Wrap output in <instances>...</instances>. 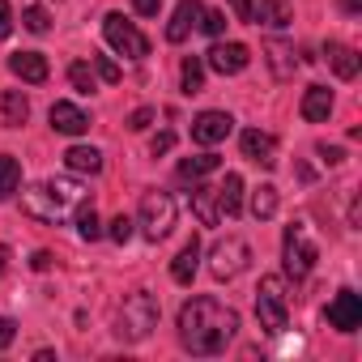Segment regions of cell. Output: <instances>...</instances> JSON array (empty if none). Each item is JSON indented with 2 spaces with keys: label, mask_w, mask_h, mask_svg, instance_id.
Returning <instances> with one entry per match:
<instances>
[{
  "label": "cell",
  "mask_w": 362,
  "mask_h": 362,
  "mask_svg": "<svg viewBox=\"0 0 362 362\" xmlns=\"http://www.w3.org/2000/svg\"><path fill=\"white\" fill-rule=\"evenodd\" d=\"M239 332V311L209 298V294H197L179 307V345L197 358H214L222 354Z\"/></svg>",
  "instance_id": "cell-1"
},
{
  "label": "cell",
  "mask_w": 362,
  "mask_h": 362,
  "mask_svg": "<svg viewBox=\"0 0 362 362\" xmlns=\"http://www.w3.org/2000/svg\"><path fill=\"white\" fill-rule=\"evenodd\" d=\"M86 201V192L77 184H69V179H47V184H35L22 192V214L35 218V222H64L69 209H77Z\"/></svg>",
  "instance_id": "cell-2"
},
{
  "label": "cell",
  "mask_w": 362,
  "mask_h": 362,
  "mask_svg": "<svg viewBox=\"0 0 362 362\" xmlns=\"http://www.w3.org/2000/svg\"><path fill=\"white\" fill-rule=\"evenodd\" d=\"M153 328H158V298H153L149 290L128 294V298L119 303V311H115V337L128 341V345H136V341H145Z\"/></svg>",
  "instance_id": "cell-3"
},
{
  "label": "cell",
  "mask_w": 362,
  "mask_h": 362,
  "mask_svg": "<svg viewBox=\"0 0 362 362\" xmlns=\"http://www.w3.org/2000/svg\"><path fill=\"white\" fill-rule=\"evenodd\" d=\"M281 260H286V273H290L294 281H303V277L315 269L320 247L311 243L307 222H290V226H286V239H281Z\"/></svg>",
  "instance_id": "cell-4"
},
{
  "label": "cell",
  "mask_w": 362,
  "mask_h": 362,
  "mask_svg": "<svg viewBox=\"0 0 362 362\" xmlns=\"http://www.w3.org/2000/svg\"><path fill=\"white\" fill-rule=\"evenodd\" d=\"M136 226L149 243H162L170 230H175V201L166 192H145L141 197V214H136Z\"/></svg>",
  "instance_id": "cell-5"
},
{
  "label": "cell",
  "mask_w": 362,
  "mask_h": 362,
  "mask_svg": "<svg viewBox=\"0 0 362 362\" xmlns=\"http://www.w3.org/2000/svg\"><path fill=\"white\" fill-rule=\"evenodd\" d=\"M256 315H260V328L264 332H286L290 324V311H286V286L281 277H260V290H256Z\"/></svg>",
  "instance_id": "cell-6"
},
{
  "label": "cell",
  "mask_w": 362,
  "mask_h": 362,
  "mask_svg": "<svg viewBox=\"0 0 362 362\" xmlns=\"http://www.w3.org/2000/svg\"><path fill=\"white\" fill-rule=\"evenodd\" d=\"M247 264H252V247H247L239 235H226V239H218V243L209 247V273H214L218 281H235Z\"/></svg>",
  "instance_id": "cell-7"
},
{
  "label": "cell",
  "mask_w": 362,
  "mask_h": 362,
  "mask_svg": "<svg viewBox=\"0 0 362 362\" xmlns=\"http://www.w3.org/2000/svg\"><path fill=\"white\" fill-rule=\"evenodd\" d=\"M103 35H107V43H111L119 56H128V60H145V56H149V39H145L124 13H107V18H103Z\"/></svg>",
  "instance_id": "cell-8"
},
{
  "label": "cell",
  "mask_w": 362,
  "mask_h": 362,
  "mask_svg": "<svg viewBox=\"0 0 362 362\" xmlns=\"http://www.w3.org/2000/svg\"><path fill=\"white\" fill-rule=\"evenodd\" d=\"M230 132H235V119H230L226 111H201V115L192 119V141H197V145H205V149L222 145Z\"/></svg>",
  "instance_id": "cell-9"
},
{
  "label": "cell",
  "mask_w": 362,
  "mask_h": 362,
  "mask_svg": "<svg viewBox=\"0 0 362 362\" xmlns=\"http://www.w3.org/2000/svg\"><path fill=\"white\" fill-rule=\"evenodd\" d=\"M324 320H328L332 328H341V332H354V328L362 324V298H358L354 290H337V298L324 307Z\"/></svg>",
  "instance_id": "cell-10"
},
{
  "label": "cell",
  "mask_w": 362,
  "mask_h": 362,
  "mask_svg": "<svg viewBox=\"0 0 362 362\" xmlns=\"http://www.w3.org/2000/svg\"><path fill=\"white\" fill-rule=\"evenodd\" d=\"M247 60H252V52H247L243 43H214V47H209V56H205V64H209L214 73H222V77L243 73V69H247Z\"/></svg>",
  "instance_id": "cell-11"
},
{
  "label": "cell",
  "mask_w": 362,
  "mask_h": 362,
  "mask_svg": "<svg viewBox=\"0 0 362 362\" xmlns=\"http://www.w3.org/2000/svg\"><path fill=\"white\" fill-rule=\"evenodd\" d=\"M239 145H243V158L256 162V166H273V162H277V136H273V132L247 128V132L239 136Z\"/></svg>",
  "instance_id": "cell-12"
},
{
  "label": "cell",
  "mask_w": 362,
  "mask_h": 362,
  "mask_svg": "<svg viewBox=\"0 0 362 362\" xmlns=\"http://www.w3.org/2000/svg\"><path fill=\"white\" fill-rule=\"evenodd\" d=\"M201 13H205L201 0H179V9H175V18H170V26H166V43H184V39L201 26Z\"/></svg>",
  "instance_id": "cell-13"
},
{
  "label": "cell",
  "mask_w": 362,
  "mask_h": 362,
  "mask_svg": "<svg viewBox=\"0 0 362 362\" xmlns=\"http://www.w3.org/2000/svg\"><path fill=\"white\" fill-rule=\"evenodd\" d=\"M47 119H52V128L64 132V136H81V132H90V115H86L77 103H52Z\"/></svg>",
  "instance_id": "cell-14"
},
{
  "label": "cell",
  "mask_w": 362,
  "mask_h": 362,
  "mask_svg": "<svg viewBox=\"0 0 362 362\" xmlns=\"http://www.w3.org/2000/svg\"><path fill=\"white\" fill-rule=\"evenodd\" d=\"M9 69H13V77H22V81H30V86H43V81L52 77L47 56H39V52H18V56H9Z\"/></svg>",
  "instance_id": "cell-15"
},
{
  "label": "cell",
  "mask_w": 362,
  "mask_h": 362,
  "mask_svg": "<svg viewBox=\"0 0 362 362\" xmlns=\"http://www.w3.org/2000/svg\"><path fill=\"white\" fill-rule=\"evenodd\" d=\"M197 269H201V239L192 235V239H188L184 247H179V256L170 260V277H175L179 286H192Z\"/></svg>",
  "instance_id": "cell-16"
},
{
  "label": "cell",
  "mask_w": 362,
  "mask_h": 362,
  "mask_svg": "<svg viewBox=\"0 0 362 362\" xmlns=\"http://www.w3.org/2000/svg\"><path fill=\"white\" fill-rule=\"evenodd\" d=\"M298 111H303V119H307V124H324V119L332 115V90H328V86H307V90H303V107H298Z\"/></svg>",
  "instance_id": "cell-17"
},
{
  "label": "cell",
  "mask_w": 362,
  "mask_h": 362,
  "mask_svg": "<svg viewBox=\"0 0 362 362\" xmlns=\"http://www.w3.org/2000/svg\"><path fill=\"white\" fill-rule=\"evenodd\" d=\"M252 22L269 30H286L294 22V9H290V0H260V9H252Z\"/></svg>",
  "instance_id": "cell-18"
},
{
  "label": "cell",
  "mask_w": 362,
  "mask_h": 362,
  "mask_svg": "<svg viewBox=\"0 0 362 362\" xmlns=\"http://www.w3.org/2000/svg\"><path fill=\"white\" fill-rule=\"evenodd\" d=\"M324 56H328V64H332V73H337L341 81H354L358 69H362V60H358V52H354L349 43H328Z\"/></svg>",
  "instance_id": "cell-19"
},
{
  "label": "cell",
  "mask_w": 362,
  "mask_h": 362,
  "mask_svg": "<svg viewBox=\"0 0 362 362\" xmlns=\"http://www.w3.org/2000/svg\"><path fill=\"white\" fill-rule=\"evenodd\" d=\"M30 119V98L22 90H5V98H0V124L5 128H22Z\"/></svg>",
  "instance_id": "cell-20"
},
{
  "label": "cell",
  "mask_w": 362,
  "mask_h": 362,
  "mask_svg": "<svg viewBox=\"0 0 362 362\" xmlns=\"http://www.w3.org/2000/svg\"><path fill=\"white\" fill-rule=\"evenodd\" d=\"M218 209H222V218H239L243 214V175H226V184L218 188Z\"/></svg>",
  "instance_id": "cell-21"
},
{
  "label": "cell",
  "mask_w": 362,
  "mask_h": 362,
  "mask_svg": "<svg viewBox=\"0 0 362 362\" xmlns=\"http://www.w3.org/2000/svg\"><path fill=\"white\" fill-rule=\"evenodd\" d=\"M64 166H69L73 175H98V170H103V153H98L94 145H73V149L64 153Z\"/></svg>",
  "instance_id": "cell-22"
},
{
  "label": "cell",
  "mask_w": 362,
  "mask_h": 362,
  "mask_svg": "<svg viewBox=\"0 0 362 362\" xmlns=\"http://www.w3.org/2000/svg\"><path fill=\"white\" fill-rule=\"evenodd\" d=\"M192 209H197L201 226H218V222H222V209H218V188H197V192H192Z\"/></svg>",
  "instance_id": "cell-23"
},
{
  "label": "cell",
  "mask_w": 362,
  "mask_h": 362,
  "mask_svg": "<svg viewBox=\"0 0 362 362\" xmlns=\"http://www.w3.org/2000/svg\"><path fill=\"white\" fill-rule=\"evenodd\" d=\"M22 188V162L13 153H0V201H9Z\"/></svg>",
  "instance_id": "cell-24"
},
{
  "label": "cell",
  "mask_w": 362,
  "mask_h": 362,
  "mask_svg": "<svg viewBox=\"0 0 362 362\" xmlns=\"http://www.w3.org/2000/svg\"><path fill=\"white\" fill-rule=\"evenodd\" d=\"M218 153H197V158H184V162H179V179H192V184H197V179H205V175H214L218 170Z\"/></svg>",
  "instance_id": "cell-25"
},
{
  "label": "cell",
  "mask_w": 362,
  "mask_h": 362,
  "mask_svg": "<svg viewBox=\"0 0 362 362\" xmlns=\"http://www.w3.org/2000/svg\"><path fill=\"white\" fill-rule=\"evenodd\" d=\"M252 218H256V222L277 218V188H273V184H260V188L252 192Z\"/></svg>",
  "instance_id": "cell-26"
},
{
  "label": "cell",
  "mask_w": 362,
  "mask_h": 362,
  "mask_svg": "<svg viewBox=\"0 0 362 362\" xmlns=\"http://www.w3.org/2000/svg\"><path fill=\"white\" fill-rule=\"evenodd\" d=\"M179 86H184V94H201L205 90V64L197 56H188L184 64H179Z\"/></svg>",
  "instance_id": "cell-27"
},
{
  "label": "cell",
  "mask_w": 362,
  "mask_h": 362,
  "mask_svg": "<svg viewBox=\"0 0 362 362\" xmlns=\"http://www.w3.org/2000/svg\"><path fill=\"white\" fill-rule=\"evenodd\" d=\"M77 235H81L86 243H94V239L103 235V226H98V214H94V205H90V201H81V205H77Z\"/></svg>",
  "instance_id": "cell-28"
},
{
  "label": "cell",
  "mask_w": 362,
  "mask_h": 362,
  "mask_svg": "<svg viewBox=\"0 0 362 362\" xmlns=\"http://www.w3.org/2000/svg\"><path fill=\"white\" fill-rule=\"evenodd\" d=\"M269 60H273V73L277 77H290L294 73V52L286 43H269Z\"/></svg>",
  "instance_id": "cell-29"
},
{
  "label": "cell",
  "mask_w": 362,
  "mask_h": 362,
  "mask_svg": "<svg viewBox=\"0 0 362 362\" xmlns=\"http://www.w3.org/2000/svg\"><path fill=\"white\" fill-rule=\"evenodd\" d=\"M69 81H73V90H81V94H90V90L98 86V77H94V69H90L86 60L69 64Z\"/></svg>",
  "instance_id": "cell-30"
},
{
  "label": "cell",
  "mask_w": 362,
  "mask_h": 362,
  "mask_svg": "<svg viewBox=\"0 0 362 362\" xmlns=\"http://www.w3.org/2000/svg\"><path fill=\"white\" fill-rule=\"evenodd\" d=\"M22 26H26L30 35H47V30H52V18H47V9H39V5H30V9L22 13Z\"/></svg>",
  "instance_id": "cell-31"
},
{
  "label": "cell",
  "mask_w": 362,
  "mask_h": 362,
  "mask_svg": "<svg viewBox=\"0 0 362 362\" xmlns=\"http://www.w3.org/2000/svg\"><path fill=\"white\" fill-rule=\"evenodd\" d=\"M201 30H205V35H214V39H222V35H226V13H222V9L201 13Z\"/></svg>",
  "instance_id": "cell-32"
},
{
  "label": "cell",
  "mask_w": 362,
  "mask_h": 362,
  "mask_svg": "<svg viewBox=\"0 0 362 362\" xmlns=\"http://www.w3.org/2000/svg\"><path fill=\"white\" fill-rule=\"evenodd\" d=\"M94 77H103L107 86H115V81H119V64H115L111 56H94Z\"/></svg>",
  "instance_id": "cell-33"
},
{
  "label": "cell",
  "mask_w": 362,
  "mask_h": 362,
  "mask_svg": "<svg viewBox=\"0 0 362 362\" xmlns=\"http://www.w3.org/2000/svg\"><path fill=\"white\" fill-rule=\"evenodd\" d=\"M132 226H136V222H132L128 214H119V218H111V226H107V235H111L115 243H128V239H132Z\"/></svg>",
  "instance_id": "cell-34"
},
{
  "label": "cell",
  "mask_w": 362,
  "mask_h": 362,
  "mask_svg": "<svg viewBox=\"0 0 362 362\" xmlns=\"http://www.w3.org/2000/svg\"><path fill=\"white\" fill-rule=\"evenodd\" d=\"M153 119H158V111H153V107H136V111L128 115V128H132V132H145Z\"/></svg>",
  "instance_id": "cell-35"
},
{
  "label": "cell",
  "mask_w": 362,
  "mask_h": 362,
  "mask_svg": "<svg viewBox=\"0 0 362 362\" xmlns=\"http://www.w3.org/2000/svg\"><path fill=\"white\" fill-rule=\"evenodd\" d=\"M315 153H320L328 166H341V162H345V149H341V145H328V141H320V145H315Z\"/></svg>",
  "instance_id": "cell-36"
},
{
  "label": "cell",
  "mask_w": 362,
  "mask_h": 362,
  "mask_svg": "<svg viewBox=\"0 0 362 362\" xmlns=\"http://www.w3.org/2000/svg\"><path fill=\"white\" fill-rule=\"evenodd\" d=\"M170 145H175V132H158L153 141H149V153L158 158V153H170Z\"/></svg>",
  "instance_id": "cell-37"
},
{
  "label": "cell",
  "mask_w": 362,
  "mask_h": 362,
  "mask_svg": "<svg viewBox=\"0 0 362 362\" xmlns=\"http://www.w3.org/2000/svg\"><path fill=\"white\" fill-rule=\"evenodd\" d=\"M13 35V9H9V0H0V39H9Z\"/></svg>",
  "instance_id": "cell-38"
},
{
  "label": "cell",
  "mask_w": 362,
  "mask_h": 362,
  "mask_svg": "<svg viewBox=\"0 0 362 362\" xmlns=\"http://www.w3.org/2000/svg\"><path fill=\"white\" fill-rule=\"evenodd\" d=\"M13 337H18V324L0 315V349H9V345H13Z\"/></svg>",
  "instance_id": "cell-39"
},
{
  "label": "cell",
  "mask_w": 362,
  "mask_h": 362,
  "mask_svg": "<svg viewBox=\"0 0 362 362\" xmlns=\"http://www.w3.org/2000/svg\"><path fill=\"white\" fill-rule=\"evenodd\" d=\"M132 9H136L141 18H153V13L162 9V0H132Z\"/></svg>",
  "instance_id": "cell-40"
},
{
  "label": "cell",
  "mask_w": 362,
  "mask_h": 362,
  "mask_svg": "<svg viewBox=\"0 0 362 362\" xmlns=\"http://www.w3.org/2000/svg\"><path fill=\"white\" fill-rule=\"evenodd\" d=\"M230 5H235L239 22H252V0H230Z\"/></svg>",
  "instance_id": "cell-41"
},
{
  "label": "cell",
  "mask_w": 362,
  "mask_h": 362,
  "mask_svg": "<svg viewBox=\"0 0 362 362\" xmlns=\"http://www.w3.org/2000/svg\"><path fill=\"white\" fill-rule=\"evenodd\" d=\"M30 264H35L39 273H43V269H52V252H35V256H30Z\"/></svg>",
  "instance_id": "cell-42"
},
{
  "label": "cell",
  "mask_w": 362,
  "mask_h": 362,
  "mask_svg": "<svg viewBox=\"0 0 362 362\" xmlns=\"http://www.w3.org/2000/svg\"><path fill=\"white\" fill-rule=\"evenodd\" d=\"M5 269H9V247L0 243V273H5Z\"/></svg>",
  "instance_id": "cell-43"
},
{
  "label": "cell",
  "mask_w": 362,
  "mask_h": 362,
  "mask_svg": "<svg viewBox=\"0 0 362 362\" xmlns=\"http://www.w3.org/2000/svg\"><path fill=\"white\" fill-rule=\"evenodd\" d=\"M341 5H345V13H358V9H362V0H341Z\"/></svg>",
  "instance_id": "cell-44"
}]
</instances>
